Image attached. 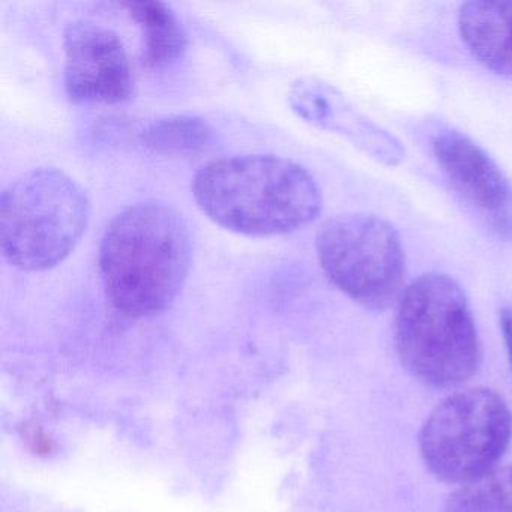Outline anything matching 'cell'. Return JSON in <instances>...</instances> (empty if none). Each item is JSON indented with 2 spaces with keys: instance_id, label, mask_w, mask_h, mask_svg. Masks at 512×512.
I'll return each instance as SVG.
<instances>
[{
  "instance_id": "obj_1",
  "label": "cell",
  "mask_w": 512,
  "mask_h": 512,
  "mask_svg": "<svg viewBox=\"0 0 512 512\" xmlns=\"http://www.w3.org/2000/svg\"><path fill=\"white\" fill-rule=\"evenodd\" d=\"M191 236L182 215L158 200L119 212L104 233L100 271L110 304L127 317L161 313L184 287Z\"/></svg>"
},
{
  "instance_id": "obj_2",
  "label": "cell",
  "mask_w": 512,
  "mask_h": 512,
  "mask_svg": "<svg viewBox=\"0 0 512 512\" xmlns=\"http://www.w3.org/2000/svg\"><path fill=\"white\" fill-rule=\"evenodd\" d=\"M193 194L214 223L248 236L295 232L316 220L323 203L311 173L275 155L211 161L194 176Z\"/></svg>"
},
{
  "instance_id": "obj_3",
  "label": "cell",
  "mask_w": 512,
  "mask_h": 512,
  "mask_svg": "<svg viewBox=\"0 0 512 512\" xmlns=\"http://www.w3.org/2000/svg\"><path fill=\"white\" fill-rule=\"evenodd\" d=\"M395 346L404 368L430 388H454L475 374L481 358L478 332L458 281L430 272L404 290Z\"/></svg>"
},
{
  "instance_id": "obj_4",
  "label": "cell",
  "mask_w": 512,
  "mask_h": 512,
  "mask_svg": "<svg viewBox=\"0 0 512 512\" xmlns=\"http://www.w3.org/2000/svg\"><path fill=\"white\" fill-rule=\"evenodd\" d=\"M89 215L86 191L67 173L53 167L31 170L2 193V253L22 271L55 268L79 244Z\"/></svg>"
},
{
  "instance_id": "obj_5",
  "label": "cell",
  "mask_w": 512,
  "mask_h": 512,
  "mask_svg": "<svg viewBox=\"0 0 512 512\" xmlns=\"http://www.w3.org/2000/svg\"><path fill=\"white\" fill-rule=\"evenodd\" d=\"M512 436V413L493 389L455 392L434 407L419 436L425 466L440 481L467 484L494 470Z\"/></svg>"
},
{
  "instance_id": "obj_6",
  "label": "cell",
  "mask_w": 512,
  "mask_h": 512,
  "mask_svg": "<svg viewBox=\"0 0 512 512\" xmlns=\"http://www.w3.org/2000/svg\"><path fill=\"white\" fill-rule=\"evenodd\" d=\"M317 257L328 280L356 304L385 310L403 296L406 257L397 230L376 215H335L320 227Z\"/></svg>"
},
{
  "instance_id": "obj_7",
  "label": "cell",
  "mask_w": 512,
  "mask_h": 512,
  "mask_svg": "<svg viewBox=\"0 0 512 512\" xmlns=\"http://www.w3.org/2000/svg\"><path fill=\"white\" fill-rule=\"evenodd\" d=\"M65 88L80 104H119L134 95V77L121 38L92 22H74L64 38Z\"/></svg>"
},
{
  "instance_id": "obj_8",
  "label": "cell",
  "mask_w": 512,
  "mask_h": 512,
  "mask_svg": "<svg viewBox=\"0 0 512 512\" xmlns=\"http://www.w3.org/2000/svg\"><path fill=\"white\" fill-rule=\"evenodd\" d=\"M431 149L451 187L496 235L512 239V184L499 164L452 128L440 130Z\"/></svg>"
},
{
  "instance_id": "obj_9",
  "label": "cell",
  "mask_w": 512,
  "mask_h": 512,
  "mask_svg": "<svg viewBox=\"0 0 512 512\" xmlns=\"http://www.w3.org/2000/svg\"><path fill=\"white\" fill-rule=\"evenodd\" d=\"M299 115L326 130L346 134L365 154L386 166H397L404 157L395 137L356 112L340 94L322 83L302 82L293 94Z\"/></svg>"
},
{
  "instance_id": "obj_10",
  "label": "cell",
  "mask_w": 512,
  "mask_h": 512,
  "mask_svg": "<svg viewBox=\"0 0 512 512\" xmlns=\"http://www.w3.org/2000/svg\"><path fill=\"white\" fill-rule=\"evenodd\" d=\"M458 31L479 64L500 76L512 77V2H467L458 14Z\"/></svg>"
},
{
  "instance_id": "obj_11",
  "label": "cell",
  "mask_w": 512,
  "mask_h": 512,
  "mask_svg": "<svg viewBox=\"0 0 512 512\" xmlns=\"http://www.w3.org/2000/svg\"><path fill=\"white\" fill-rule=\"evenodd\" d=\"M143 35L142 61L151 70L169 67L184 56L187 34L169 5L154 0L124 4Z\"/></svg>"
},
{
  "instance_id": "obj_12",
  "label": "cell",
  "mask_w": 512,
  "mask_h": 512,
  "mask_svg": "<svg viewBox=\"0 0 512 512\" xmlns=\"http://www.w3.org/2000/svg\"><path fill=\"white\" fill-rule=\"evenodd\" d=\"M214 136L215 131L205 119L176 115L149 125L143 134V143L157 154L194 155L209 148Z\"/></svg>"
},
{
  "instance_id": "obj_13",
  "label": "cell",
  "mask_w": 512,
  "mask_h": 512,
  "mask_svg": "<svg viewBox=\"0 0 512 512\" xmlns=\"http://www.w3.org/2000/svg\"><path fill=\"white\" fill-rule=\"evenodd\" d=\"M445 512H512V466L491 470L458 488Z\"/></svg>"
},
{
  "instance_id": "obj_14",
  "label": "cell",
  "mask_w": 512,
  "mask_h": 512,
  "mask_svg": "<svg viewBox=\"0 0 512 512\" xmlns=\"http://www.w3.org/2000/svg\"><path fill=\"white\" fill-rule=\"evenodd\" d=\"M499 320L506 352H508L509 364H511L512 368V308H502V310H500Z\"/></svg>"
}]
</instances>
